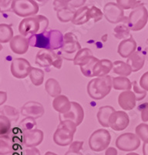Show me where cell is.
<instances>
[{
  "label": "cell",
  "mask_w": 148,
  "mask_h": 155,
  "mask_svg": "<svg viewBox=\"0 0 148 155\" xmlns=\"http://www.w3.org/2000/svg\"><path fill=\"white\" fill-rule=\"evenodd\" d=\"M6 100H7V93L2 91L0 92V105L2 106L6 102Z\"/></svg>",
  "instance_id": "f907efd6"
},
{
  "label": "cell",
  "mask_w": 148,
  "mask_h": 155,
  "mask_svg": "<svg viewBox=\"0 0 148 155\" xmlns=\"http://www.w3.org/2000/svg\"><path fill=\"white\" fill-rule=\"evenodd\" d=\"M22 148L15 142L9 134L1 135L0 137V154L7 155L15 152H22Z\"/></svg>",
  "instance_id": "2e32d148"
},
{
  "label": "cell",
  "mask_w": 148,
  "mask_h": 155,
  "mask_svg": "<svg viewBox=\"0 0 148 155\" xmlns=\"http://www.w3.org/2000/svg\"><path fill=\"white\" fill-rule=\"evenodd\" d=\"M53 107L55 111L58 112L60 114H64L71 109V102L67 96L60 95L53 99Z\"/></svg>",
  "instance_id": "7402d4cb"
},
{
  "label": "cell",
  "mask_w": 148,
  "mask_h": 155,
  "mask_svg": "<svg viewBox=\"0 0 148 155\" xmlns=\"http://www.w3.org/2000/svg\"><path fill=\"white\" fill-rule=\"evenodd\" d=\"M137 42L131 36L129 38L123 40L119 44L117 53L122 58H128L134 52L137 51Z\"/></svg>",
  "instance_id": "ffe728a7"
},
{
  "label": "cell",
  "mask_w": 148,
  "mask_h": 155,
  "mask_svg": "<svg viewBox=\"0 0 148 155\" xmlns=\"http://www.w3.org/2000/svg\"><path fill=\"white\" fill-rule=\"evenodd\" d=\"M35 1L38 3L39 6H43L49 2V0H35Z\"/></svg>",
  "instance_id": "db71d44e"
},
{
  "label": "cell",
  "mask_w": 148,
  "mask_h": 155,
  "mask_svg": "<svg viewBox=\"0 0 148 155\" xmlns=\"http://www.w3.org/2000/svg\"><path fill=\"white\" fill-rule=\"evenodd\" d=\"M1 115L6 116L10 121L16 122L20 117V112L13 106H4L1 109Z\"/></svg>",
  "instance_id": "e575fe53"
},
{
  "label": "cell",
  "mask_w": 148,
  "mask_h": 155,
  "mask_svg": "<svg viewBox=\"0 0 148 155\" xmlns=\"http://www.w3.org/2000/svg\"><path fill=\"white\" fill-rule=\"evenodd\" d=\"M13 30L12 26L5 23H2L0 25V41L2 44H6L10 42L13 38Z\"/></svg>",
  "instance_id": "d6a6232c"
},
{
  "label": "cell",
  "mask_w": 148,
  "mask_h": 155,
  "mask_svg": "<svg viewBox=\"0 0 148 155\" xmlns=\"http://www.w3.org/2000/svg\"><path fill=\"white\" fill-rule=\"evenodd\" d=\"M64 155H83L80 151H76V150H68L66 153Z\"/></svg>",
  "instance_id": "816d5d0a"
},
{
  "label": "cell",
  "mask_w": 148,
  "mask_h": 155,
  "mask_svg": "<svg viewBox=\"0 0 148 155\" xmlns=\"http://www.w3.org/2000/svg\"><path fill=\"white\" fill-rule=\"evenodd\" d=\"M76 125L69 120H62L53 134V141L60 147L69 146L73 140V137L76 132Z\"/></svg>",
  "instance_id": "277c9868"
},
{
  "label": "cell",
  "mask_w": 148,
  "mask_h": 155,
  "mask_svg": "<svg viewBox=\"0 0 148 155\" xmlns=\"http://www.w3.org/2000/svg\"><path fill=\"white\" fill-rule=\"evenodd\" d=\"M138 109L140 112L141 120L143 122L148 121V102H143L138 106Z\"/></svg>",
  "instance_id": "b9f144b4"
},
{
  "label": "cell",
  "mask_w": 148,
  "mask_h": 155,
  "mask_svg": "<svg viewBox=\"0 0 148 155\" xmlns=\"http://www.w3.org/2000/svg\"><path fill=\"white\" fill-rule=\"evenodd\" d=\"M45 155H57V154L56 153H54V152L47 151L46 153H45Z\"/></svg>",
  "instance_id": "11a10c76"
},
{
  "label": "cell",
  "mask_w": 148,
  "mask_h": 155,
  "mask_svg": "<svg viewBox=\"0 0 148 155\" xmlns=\"http://www.w3.org/2000/svg\"><path fill=\"white\" fill-rule=\"evenodd\" d=\"M145 59L146 58L143 52L136 51L127 58V63L132 68L133 72H137L143 68L145 63Z\"/></svg>",
  "instance_id": "44dd1931"
},
{
  "label": "cell",
  "mask_w": 148,
  "mask_h": 155,
  "mask_svg": "<svg viewBox=\"0 0 148 155\" xmlns=\"http://www.w3.org/2000/svg\"><path fill=\"white\" fill-rule=\"evenodd\" d=\"M140 85L141 88L148 92V71L145 72L141 76L140 79Z\"/></svg>",
  "instance_id": "bcb514c9"
},
{
  "label": "cell",
  "mask_w": 148,
  "mask_h": 155,
  "mask_svg": "<svg viewBox=\"0 0 148 155\" xmlns=\"http://www.w3.org/2000/svg\"><path fill=\"white\" fill-rule=\"evenodd\" d=\"M114 108L110 106H103L100 107L97 112V117L99 124H100L103 127H109V116L113 112H115Z\"/></svg>",
  "instance_id": "cb8c5ba5"
},
{
  "label": "cell",
  "mask_w": 148,
  "mask_h": 155,
  "mask_svg": "<svg viewBox=\"0 0 148 155\" xmlns=\"http://www.w3.org/2000/svg\"><path fill=\"white\" fill-rule=\"evenodd\" d=\"M113 88L115 90H131L133 88V83L125 76H117L113 78Z\"/></svg>",
  "instance_id": "f1b7e54d"
},
{
  "label": "cell",
  "mask_w": 148,
  "mask_h": 155,
  "mask_svg": "<svg viewBox=\"0 0 148 155\" xmlns=\"http://www.w3.org/2000/svg\"><path fill=\"white\" fill-rule=\"evenodd\" d=\"M89 13H90V19H94V21L95 23H97L100 20H101L103 16H104L103 12L99 9V8H97V6H94V5H93V6H91L90 8Z\"/></svg>",
  "instance_id": "ab89813d"
},
{
  "label": "cell",
  "mask_w": 148,
  "mask_h": 155,
  "mask_svg": "<svg viewBox=\"0 0 148 155\" xmlns=\"http://www.w3.org/2000/svg\"><path fill=\"white\" fill-rule=\"evenodd\" d=\"M83 141H72L71 144L69 145V150H76V151H80L83 146Z\"/></svg>",
  "instance_id": "7dc6e473"
},
{
  "label": "cell",
  "mask_w": 148,
  "mask_h": 155,
  "mask_svg": "<svg viewBox=\"0 0 148 155\" xmlns=\"http://www.w3.org/2000/svg\"><path fill=\"white\" fill-rule=\"evenodd\" d=\"M13 0H0V8L1 12H6L12 9Z\"/></svg>",
  "instance_id": "ee69618b"
},
{
  "label": "cell",
  "mask_w": 148,
  "mask_h": 155,
  "mask_svg": "<svg viewBox=\"0 0 148 155\" xmlns=\"http://www.w3.org/2000/svg\"><path fill=\"white\" fill-rule=\"evenodd\" d=\"M113 88V78L109 75L97 77L89 81L87 93L94 100H101L109 95Z\"/></svg>",
  "instance_id": "3957f363"
},
{
  "label": "cell",
  "mask_w": 148,
  "mask_h": 155,
  "mask_svg": "<svg viewBox=\"0 0 148 155\" xmlns=\"http://www.w3.org/2000/svg\"><path fill=\"white\" fill-rule=\"evenodd\" d=\"M113 63L108 59L99 60L94 69V77H103L108 75L111 71H113Z\"/></svg>",
  "instance_id": "603a6c76"
},
{
  "label": "cell",
  "mask_w": 148,
  "mask_h": 155,
  "mask_svg": "<svg viewBox=\"0 0 148 155\" xmlns=\"http://www.w3.org/2000/svg\"><path fill=\"white\" fill-rule=\"evenodd\" d=\"M93 56L94 54L92 53L91 50L89 48H82L75 55L72 61L75 65H78L80 67L88 61Z\"/></svg>",
  "instance_id": "83f0119b"
},
{
  "label": "cell",
  "mask_w": 148,
  "mask_h": 155,
  "mask_svg": "<svg viewBox=\"0 0 148 155\" xmlns=\"http://www.w3.org/2000/svg\"><path fill=\"white\" fill-rule=\"evenodd\" d=\"M113 72L119 76H130L133 73L132 68L127 62L116 61L113 62Z\"/></svg>",
  "instance_id": "4316f807"
},
{
  "label": "cell",
  "mask_w": 148,
  "mask_h": 155,
  "mask_svg": "<svg viewBox=\"0 0 148 155\" xmlns=\"http://www.w3.org/2000/svg\"><path fill=\"white\" fill-rule=\"evenodd\" d=\"M116 147L120 150L125 152L134 151L140 146V139L136 134L125 133L116 140Z\"/></svg>",
  "instance_id": "30bf717a"
},
{
  "label": "cell",
  "mask_w": 148,
  "mask_h": 155,
  "mask_svg": "<svg viewBox=\"0 0 148 155\" xmlns=\"http://www.w3.org/2000/svg\"><path fill=\"white\" fill-rule=\"evenodd\" d=\"M142 150H143V155H148V143H143Z\"/></svg>",
  "instance_id": "f5cc1de1"
},
{
  "label": "cell",
  "mask_w": 148,
  "mask_h": 155,
  "mask_svg": "<svg viewBox=\"0 0 148 155\" xmlns=\"http://www.w3.org/2000/svg\"><path fill=\"white\" fill-rule=\"evenodd\" d=\"M148 22V11L143 3L137 5L131 12L127 24L132 31L143 30Z\"/></svg>",
  "instance_id": "5b68a950"
},
{
  "label": "cell",
  "mask_w": 148,
  "mask_h": 155,
  "mask_svg": "<svg viewBox=\"0 0 148 155\" xmlns=\"http://www.w3.org/2000/svg\"><path fill=\"white\" fill-rule=\"evenodd\" d=\"M11 130V121L6 116L1 115L0 116V134H8Z\"/></svg>",
  "instance_id": "74e56055"
},
{
  "label": "cell",
  "mask_w": 148,
  "mask_h": 155,
  "mask_svg": "<svg viewBox=\"0 0 148 155\" xmlns=\"http://www.w3.org/2000/svg\"><path fill=\"white\" fill-rule=\"evenodd\" d=\"M30 81H32L35 86H40L44 81L45 73L42 70L37 68H32V70L29 74Z\"/></svg>",
  "instance_id": "836d02e7"
},
{
  "label": "cell",
  "mask_w": 148,
  "mask_h": 155,
  "mask_svg": "<svg viewBox=\"0 0 148 155\" xmlns=\"http://www.w3.org/2000/svg\"><path fill=\"white\" fill-rule=\"evenodd\" d=\"M57 12V18L61 23H68V22H72L76 11L74 10L73 8L70 7L69 5L67 7L59 9Z\"/></svg>",
  "instance_id": "4dcf8cb0"
},
{
  "label": "cell",
  "mask_w": 148,
  "mask_h": 155,
  "mask_svg": "<svg viewBox=\"0 0 148 155\" xmlns=\"http://www.w3.org/2000/svg\"><path fill=\"white\" fill-rule=\"evenodd\" d=\"M65 1H66V2H69H69H71V1H72V0H65Z\"/></svg>",
  "instance_id": "680465c9"
},
{
  "label": "cell",
  "mask_w": 148,
  "mask_h": 155,
  "mask_svg": "<svg viewBox=\"0 0 148 155\" xmlns=\"http://www.w3.org/2000/svg\"><path fill=\"white\" fill-rule=\"evenodd\" d=\"M81 48L77 37L72 32H67L64 34V43L61 48L60 53L63 54L62 58L66 60H73L75 55Z\"/></svg>",
  "instance_id": "9c48e42d"
},
{
  "label": "cell",
  "mask_w": 148,
  "mask_h": 155,
  "mask_svg": "<svg viewBox=\"0 0 148 155\" xmlns=\"http://www.w3.org/2000/svg\"><path fill=\"white\" fill-rule=\"evenodd\" d=\"M29 46L40 49L56 51L62 48L64 43V35L58 30H45L39 34L28 37Z\"/></svg>",
  "instance_id": "6da1fadb"
},
{
  "label": "cell",
  "mask_w": 148,
  "mask_h": 155,
  "mask_svg": "<svg viewBox=\"0 0 148 155\" xmlns=\"http://www.w3.org/2000/svg\"><path fill=\"white\" fill-rule=\"evenodd\" d=\"M29 46V39L23 35H16L9 42L11 51L16 54H24L27 52Z\"/></svg>",
  "instance_id": "d6986e66"
},
{
  "label": "cell",
  "mask_w": 148,
  "mask_h": 155,
  "mask_svg": "<svg viewBox=\"0 0 148 155\" xmlns=\"http://www.w3.org/2000/svg\"><path fill=\"white\" fill-rule=\"evenodd\" d=\"M69 6V2H66L65 0H54L53 2V8L55 11H58L59 9Z\"/></svg>",
  "instance_id": "f6af8a7d"
},
{
  "label": "cell",
  "mask_w": 148,
  "mask_h": 155,
  "mask_svg": "<svg viewBox=\"0 0 148 155\" xmlns=\"http://www.w3.org/2000/svg\"><path fill=\"white\" fill-rule=\"evenodd\" d=\"M118 104L124 111H131L135 108L137 99L135 94L131 90L123 91L118 96Z\"/></svg>",
  "instance_id": "ac0fdd59"
},
{
  "label": "cell",
  "mask_w": 148,
  "mask_h": 155,
  "mask_svg": "<svg viewBox=\"0 0 148 155\" xmlns=\"http://www.w3.org/2000/svg\"><path fill=\"white\" fill-rule=\"evenodd\" d=\"M135 134L143 141V143H148V124H139L135 128Z\"/></svg>",
  "instance_id": "8d00e7d4"
},
{
  "label": "cell",
  "mask_w": 148,
  "mask_h": 155,
  "mask_svg": "<svg viewBox=\"0 0 148 155\" xmlns=\"http://www.w3.org/2000/svg\"><path fill=\"white\" fill-rule=\"evenodd\" d=\"M111 142V135L106 129H100L94 131L89 138V146L94 152L106 150Z\"/></svg>",
  "instance_id": "52a82bcc"
},
{
  "label": "cell",
  "mask_w": 148,
  "mask_h": 155,
  "mask_svg": "<svg viewBox=\"0 0 148 155\" xmlns=\"http://www.w3.org/2000/svg\"><path fill=\"white\" fill-rule=\"evenodd\" d=\"M137 0H116V3L120 5L123 9H134L137 5Z\"/></svg>",
  "instance_id": "60d3db41"
},
{
  "label": "cell",
  "mask_w": 148,
  "mask_h": 155,
  "mask_svg": "<svg viewBox=\"0 0 148 155\" xmlns=\"http://www.w3.org/2000/svg\"><path fill=\"white\" fill-rule=\"evenodd\" d=\"M86 0H72L69 3V5L72 8H80L86 3Z\"/></svg>",
  "instance_id": "c3c4849f"
},
{
  "label": "cell",
  "mask_w": 148,
  "mask_h": 155,
  "mask_svg": "<svg viewBox=\"0 0 148 155\" xmlns=\"http://www.w3.org/2000/svg\"><path fill=\"white\" fill-rule=\"evenodd\" d=\"M89 10H90V8L88 6H83V7L79 8L75 12L72 23L74 25L80 26L89 22L90 19Z\"/></svg>",
  "instance_id": "484cf974"
},
{
  "label": "cell",
  "mask_w": 148,
  "mask_h": 155,
  "mask_svg": "<svg viewBox=\"0 0 148 155\" xmlns=\"http://www.w3.org/2000/svg\"><path fill=\"white\" fill-rule=\"evenodd\" d=\"M21 155H41L40 151L36 147H25L22 150Z\"/></svg>",
  "instance_id": "7bdbcfd3"
},
{
  "label": "cell",
  "mask_w": 148,
  "mask_h": 155,
  "mask_svg": "<svg viewBox=\"0 0 148 155\" xmlns=\"http://www.w3.org/2000/svg\"><path fill=\"white\" fill-rule=\"evenodd\" d=\"M44 139V134L41 130L33 129L23 132V143L25 147H36Z\"/></svg>",
  "instance_id": "e0dca14e"
},
{
  "label": "cell",
  "mask_w": 148,
  "mask_h": 155,
  "mask_svg": "<svg viewBox=\"0 0 148 155\" xmlns=\"http://www.w3.org/2000/svg\"><path fill=\"white\" fill-rule=\"evenodd\" d=\"M35 64L42 68L53 66L55 68L60 69L63 65V58L51 50L41 49L36 54Z\"/></svg>",
  "instance_id": "8992f818"
},
{
  "label": "cell",
  "mask_w": 148,
  "mask_h": 155,
  "mask_svg": "<svg viewBox=\"0 0 148 155\" xmlns=\"http://www.w3.org/2000/svg\"><path fill=\"white\" fill-rule=\"evenodd\" d=\"M22 116L25 117H32L33 119H39L45 113V109L41 103L34 101L26 102L21 108Z\"/></svg>",
  "instance_id": "9a60e30c"
},
{
  "label": "cell",
  "mask_w": 148,
  "mask_h": 155,
  "mask_svg": "<svg viewBox=\"0 0 148 155\" xmlns=\"http://www.w3.org/2000/svg\"><path fill=\"white\" fill-rule=\"evenodd\" d=\"M100 59H98L96 57L93 56L88 61L84 64L83 65L80 66V71L82 74L87 78H94V69L95 65L97 64V62L99 61Z\"/></svg>",
  "instance_id": "1f68e13d"
},
{
  "label": "cell",
  "mask_w": 148,
  "mask_h": 155,
  "mask_svg": "<svg viewBox=\"0 0 148 155\" xmlns=\"http://www.w3.org/2000/svg\"><path fill=\"white\" fill-rule=\"evenodd\" d=\"M109 127L115 131L124 130L130 124V118L124 111H115L109 119Z\"/></svg>",
  "instance_id": "4fadbf2b"
},
{
  "label": "cell",
  "mask_w": 148,
  "mask_h": 155,
  "mask_svg": "<svg viewBox=\"0 0 148 155\" xmlns=\"http://www.w3.org/2000/svg\"><path fill=\"white\" fill-rule=\"evenodd\" d=\"M45 89H46V92L51 97H53V98L61 95L62 89L60 83L58 82V81H57V80L55 79V78H49L46 81Z\"/></svg>",
  "instance_id": "f546056e"
},
{
  "label": "cell",
  "mask_w": 148,
  "mask_h": 155,
  "mask_svg": "<svg viewBox=\"0 0 148 155\" xmlns=\"http://www.w3.org/2000/svg\"><path fill=\"white\" fill-rule=\"evenodd\" d=\"M7 155H21V153H20V152H15V153H9V154H7Z\"/></svg>",
  "instance_id": "9f6ffc18"
},
{
  "label": "cell",
  "mask_w": 148,
  "mask_h": 155,
  "mask_svg": "<svg viewBox=\"0 0 148 155\" xmlns=\"http://www.w3.org/2000/svg\"><path fill=\"white\" fill-rule=\"evenodd\" d=\"M133 92H134L136 96L137 101H141L144 99L145 97L146 96V91L142 88L140 85H138V83L137 81H133Z\"/></svg>",
  "instance_id": "f35d334b"
},
{
  "label": "cell",
  "mask_w": 148,
  "mask_h": 155,
  "mask_svg": "<svg viewBox=\"0 0 148 155\" xmlns=\"http://www.w3.org/2000/svg\"><path fill=\"white\" fill-rule=\"evenodd\" d=\"M127 19H128V17H126L124 20L118 23V25H116L115 27L113 30V34L116 38L119 40H125L131 37V33H130L131 29L127 24Z\"/></svg>",
  "instance_id": "d4e9b609"
},
{
  "label": "cell",
  "mask_w": 148,
  "mask_h": 155,
  "mask_svg": "<svg viewBox=\"0 0 148 155\" xmlns=\"http://www.w3.org/2000/svg\"><path fill=\"white\" fill-rule=\"evenodd\" d=\"M19 127L21 128L23 132H25V131L36 129L37 124L35 121V119L32 118V117H26L20 122Z\"/></svg>",
  "instance_id": "d590c367"
},
{
  "label": "cell",
  "mask_w": 148,
  "mask_h": 155,
  "mask_svg": "<svg viewBox=\"0 0 148 155\" xmlns=\"http://www.w3.org/2000/svg\"><path fill=\"white\" fill-rule=\"evenodd\" d=\"M127 155H140V154H138V153H127Z\"/></svg>",
  "instance_id": "6f0895ef"
},
{
  "label": "cell",
  "mask_w": 148,
  "mask_h": 155,
  "mask_svg": "<svg viewBox=\"0 0 148 155\" xmlns=\"http://www.w3.org/2000/svg\"><path fill=\"white\" fill-rule=\"evenodd\" d=\"M49 27V19L42 15L26 17L20 23L18 30L21 35L29 37L46 30Z\"/></svg>",
  "instance_id": "7a4b0ae2"
},
{
  "label": "cell",
  "mask_w": 148,
  "mask_h": 155,
  "mask_svg": "<svg viewBox=\"0 0 148 155\" xmlns=\"http://www.w3.org/2000/svg\"><path fill=\"white\" fill-rule=\"evenodd\" d=\"M103 14L109 23H120L124 20V12L120 5L115 2H108L103 7Z\"/></svg>",
  "instance_id": "7c38bea8"
},
{
  "label": "cell",
  "mask_w": 148,
  "mask_h": 155,
  "mask_svg": "<svg viewBox=\"0 0 148 155\" xmlns=\"http://www.w3.org/2000/svg\"><path fill=\"white\" fill-rule=\"evenodd\" d=\"M32 66L29 62L23 58H18L13 59L11 63V73L18 79H23L29 75L32 70Z\"/></svg>",
  "instance_id": "8fae6325"
},
{
  "label": "cell",
  "mask_w": 148,
  "mask_h": 155,
  "mask_svg": "<svg viewBox=\"0 0 148 155\" xmlns=\"http://www.w3.org/2000/svg\"><path fill=\"white\" fill-rule=\"evenodd\" d=\"M105 155H118V151L115 147H109L106 149Z\"/></svg>",
  "instance_id": "681fc988"
},
{
  "label": "cell",
  "mask_w": 148,
  "mask_h": 155,
  "mask_svg": "<svg viewBox=\"0 0 148 155\" xmlns=\"http://www.w3.org/2000/svg\"><path fill=\"white\" fill-rule=\"evenodd\" d=\"M60 121L65 120H69L73 121L77 126L83 123L84 119V110L80 104L76 102H71V109L69 111L64 114H60Z\"/></svg>",
  "instance_id": "5bb4252c"
},
{
  "label": "cell",
  "mask_w": 148,
  "mask_h": 155,
  "mask_svg": "<svg viewBox=\"0 0 148 155\" xmlns=\"http://www.w3.org/2000/svg\"><path fill=\"white\" fill-rule=\"evenodd\" d=\"M39 10V5L35 0H13L12 11L20 17L35 16Z\"/></svg>",
  "instance_id": "ba28073f"
}]
</instances>
